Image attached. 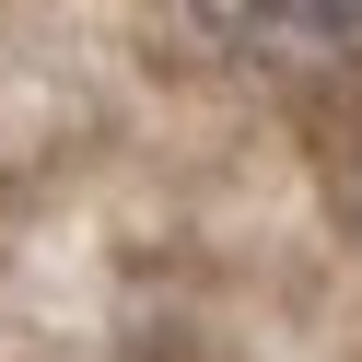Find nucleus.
Returning a JSON list of instances; mask_svg holds the SVG:
<instances>
[{
  "mask_svg": "<svg viewBox=\"0 0 362 362\" xmlns=\"http://www.w3.org/2000/svg\"><path fill=\"white\" fill-rule=\"evenodd\" d=\"M234 47L292 59V71H327V59H362V0H211Z\"/></svg>",
  "mask_w": 362,
  "mask_h": 362,
  "instance_id": "1",
  "label": "nucleus"
},
{
  "mask_svg": "<svg viewBox=\"0 0 362 362\" xmlns=\"http://www.w3.org/2000/svg\"><path fill=\"white\" fill-rule=\"evenodd\" d=\"M339 199H351V222H362V152H351V187H339Z\"/></svg>",
  "mask_w": 362,
  "mask_h": 362,
  "instance_id": "2",
  "label": "nucleus"
}]
</instances>
